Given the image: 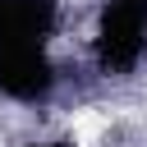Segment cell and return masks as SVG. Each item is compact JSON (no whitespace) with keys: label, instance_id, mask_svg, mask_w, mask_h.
<instances>
[{"label":"cell","instance_id":"1","mask_svg":"<svg viewBox=\"0 0 147 147\" xmlns=\"http://www.w3.org/2000/svg\"><path fill=\"white\" fill-rule=\"evenodd\" d=\"M147 46V0H110L96 32V64L106 74H129Z\"/></svg>","mask_w":147,"mask_h":147},{"label":"cell","instance_id":"2","mask_svg":"<svg viewBox=\"0 0 147 147\" xmlns=\"http://www.w3.org/2000/svg\"><path fill=\"white\" fill-rule=\"evenodd\" d=\"M55 69L41 46H0V92L14 101H46Z\"/></svg>","mask_w":147,"mask_h":147},{"label":"cell","instance_id":"3","mask_svg":"<svg viewBox=\"0 0 147 147\" xmlns=\"http://www.w3.org/2000/svg\"><path fill=\"white\" fill-rule=\"evenodd\" d=\"M55 28V0H0V46H41Z\"/></svg>","mask_w":147,"mask_h":147},{"label":"cell","instance_id":"4","mask_svg":"<svg viewBox=\"0 0 147 147\" xmlns=\"http://www.w3.org/2000/svg\"><path fill=\"white\" fill-rule=\"evenodd\" d=\"M46 147H60V142H46Z\"/></svg>","mask_w":147,"mask_h":147}]
</instances>
